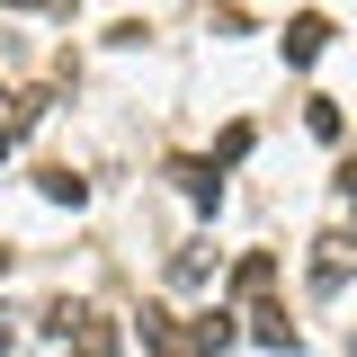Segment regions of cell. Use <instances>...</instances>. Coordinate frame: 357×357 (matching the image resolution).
I'll use <instances>...</instances> for the list:
<instances>
[{
  "instance_id": "6da1fadb",
  "label": "cell",
  "mask_w": 357,
  "mask_h": 357,
  "mask_svg": "<svg viewBox=\"0 0 357 357\" xmlns=\"http://www.w3.org/2000/svg\"><path fill=\"white\" fill-rule=\"evenodd\" d=\"M321 36H331L321 18H295V27H286V54H295V63H312V54H321Z\"/></svg>"
}]
</instances>
